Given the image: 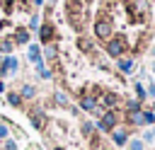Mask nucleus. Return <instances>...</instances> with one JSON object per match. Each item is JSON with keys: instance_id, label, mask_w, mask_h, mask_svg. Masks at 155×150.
<instances>
[{"instance_id": "nucleus-26", "label": "nucleus", "mask_w": 155, "mask_h": 150, "mask_svg": "<svg viewBox=\"0 0 155 150\" xmlns=\"http://www.w3.org/2000/svg\"><path fill=\"white\" fill-rule=\"evenodd\" d=\"M39 27H41V17L34 12V15H29V19H27V29L29 31H39Z\"/></svg>"}, {"instance_id": "nucleus-15", "label": "nucleus", "mask_w": 155, "mask_h": 150, "mask_svg": "<svg viewBox=\"0 0 155 150\" xmlns=\"http://www.w3.org/2000/svg\"><path fill=\"white\" fill-rule=\"evenodd\" d=\"M41 56H44V63H46V60H48V63H56V60L61 58V51H58L56 41H53V44H46V46H41Z\"/></svg>"}, {"instance_id": "nucleus-4", "label": "nucleus", "mask_w": 155, "mask_h": 150, "mask_svg": "<svg viewBox=\"0 0 155 150\" xmlns=\"http://www.w3.org/2000/svg\"><path fill=\"white\" fill-rule=\"evenodd\" d=\"M27 119H29V126H31L34 131H39V133H44V131H46V126H48V114H46V109H44L41 104L29 106Z\"/></svg>"}, {"instance_id": "nucleus-35", "label": "nucleus", "mask_w": 155, "mask_h": 150, "mask_svg": "<svg viewBox=\"0 0 155 150\" xmlns=\"http://www.w3.org/2000/svg\"><path fill=\"white\" fill-rule=\"evenodd\" d=\"M5 92H7V85H5L2 80H0V94H5Z\"/></svg>"}, {"instance_id": "nucleus-1", "label": "nucleus", "mask_w": 155, "mask_h": 150, "mask_svg": "<svg viewBox=\"0 0 155 150\" xmlns=\"http://www.w3.org/2000/svg\"><path fill=\"white\" fill-rule=\"evenodd\" d=\"M65 17L75 31H82L87 19V0H65Z\"/></svg>"}, {"instance_id": "nucleus-19", "label": "nucleus", "mask_w": 155, "mask_h": 150, "mask_svg": "<svg viewBox=\"0 0 155 150\" xmlns=\"http://www.w3.org/2000/svg\"><path fill=\"white\" fill-rule=\"evenodd\" d=\"M34 73H36L39 80H53V77H56L53 68H46V63H36V65H34Z\"/></svg>"}, {"instance_id": "nucleus-29", "label": "nucleus", "mask_w": 155, "mask_h": 150, "mask_svg": "<svg viewBox=\"0 0 155 150\" xmlns=\"http://www.w3.org/2000/svg\"><path fill=\"white\" fill-rule=\"evenodd\" d=\"M143 121H145V128L148 126H155V116H153L150 109H143Z\"/></svg>"}, {"instance_id": "nucleus-14", "label": "nucleus", "mask_w": 155, "mask_h": 150, "mask_svg": "<svg viewBox=\"0 0 155 150\" xmlns=\"http://www.w3.org/2000/svg\"><path fill=\"white\" fill-rule=\"evenodd\" d=\"M78 48H80L82 53L92 56V58H99V53H97V46H94V41H92V39H87V36H80V39H78Z\"/></svg>"}, {"instance_id": "nucleus-10", "label": "nucleus", "mask_w": 155, "mask_h": 150, "mask_svg": "<svg viewBox=\"0 0 155 150\" xmlns=\"http://www.w3.org/2000/svg\"><path fill=\"white\" fill-rule=\"evenodd\" d=\"M39 41H41V46H46V44H53L56 41V27H53V22H41V27H39Z\"/></svg>"}, {"instance_id": "nucleus-33", "label": "nucleus", "mask_w": 155, "mask_h": 150, "mask_svg": "<svg viewBox=\"0 0 155 150\" xmlns=\"http://www.w3.org/2000/svg\"><path fill=\"white\" fill-rule=\"evenodd\" d=\"M0 5H2L5 10H12V7L17 5V0H0Z\"/></svg>"}, {"instance_id": "nucleus-17", "label": "nucleus", "mask_w": 155, "mask_h": 150, "mask_svg": "<svg viewBox=\"0 0 155 150\" xmlns=\"http://www.w3.org/2000/svg\"><path fill=\"white\" fill-rule=\"evenodd\" d=\"M80 133H82V138L92 140V138L97 135V126H94V121H92V119H82V121H80Z\"/></svg>"}, {"instance_id": "nucleus-7", "label": "nucleus", "mask_w": 155, "mask_h": 150, "mask_svg": "<svg viewBox=\"0 0 155 150\" xmlns=\"http://www.w3.org/2000/svg\"><path fill=\"white\" fill-rule=\"evenodd\" d=\"M97 94H99V87H94L92 92H82L80 94V99H78V109L80 111H87V114H92L99 104H97Z\"/></svg>"}, {"instance_id": "nucleus-38", "label": "nucleus", "mask_w": 155, "mask_h": 150, "mask_svg": "<svg viewBox=\"0 0 155 150\" xmlns=\"http://www.w3.org/2000/svg\"><path fill=\"white\" fill-rule=\"evenodd\" d=\"M51 150H65V148H63V145H53Z\"/></svg>"}, {"instance_id": "nucleus-24", "label": "nucleus", "mask_w": 155, "mask_h": 150, "mask_svg": "<svg viewBox=\"0 0 155 150\" xmlns=\"http://www.w3.org/2000/svg\"><path fill=\"white\" fill-rule=\"evenodd\" d=\"M15 51V44H12V39H7V36H0V53L2 56H10Z\"/></svg>"}, {"instance_id": "nucleus-13", "label": "nucleus", "mask_w": 155, "mask_h": 150, "mask_svg": "<svg viewBox=\"0 0 155 150\" xmlns=\"http://www.w3.org/2000/svg\"><path fill=\"white\" fill-rule=\"evenodd\" d=\"M10 39H12L15 46H29V44H31V41H29V29H27V27H17L15 34H12Z\"/></svg>"}, {"instance_id": "nucleus-9", "label": "nucleus", "mask_w": 155, "mask_h": 150, "mask_svg": "<svg viewBox=\"0 0 155 150\" xmlns=\"http://www.w3.org/2000/svg\"><path fill=\"white\" fill-rule=\"evenodd\" d=\"M148 0H128V12H131V17L133 19H138V22H143L145 17H148Z\"/></svg>"}, {"instance_id": "nucleus-21", "label": "nucleus", "mask_w": 155, "mask_h": 150, "mask_svg": "<svg viewBox=\"0 0 155 150\" xmlns=\"http://www.w3.org/2000/svg\"><path fill=\"white\" fill-rule=\"evenodd\" d=\"M121 109H124V114H133V111H140L143 109V102H138L136 97H128V99L121 102Z\"/></svg>"}, {"instance_id": "nucleus-28", "label": "nucleus", "mask_w": 155, "mask_h": 150, "mask_svg": "<svg viewBox=\"0 0 155 150\" xmlns=\"http://www.w3.org/2000/svg\"><path fill=\"white\" fill-rule=\"evenodd\" d=\"M0 148H2V150H19V145H17L15 138H5V140H0Z\"/></svg>"}, {"instance_id": "nucleus-16", "label": "nucleus", "mask_w": 155, "mask_h": 150, "mask_svg": "<svg viewBox=\"0 0 155 150\" xmlns=\"http://www.w3.org/2000/svg\"><path fill=\"white\" fill-rule=\"evenodd\" d=\"M27 60H29L31 65L44 63V56H41V46H39V44H29V46H27Z\"/></svg>"}, {"instance_id": "nucleus-5", "label": "nucleus", "mask_w": 155, "mask_h": 150, "mask_svg": "<svg viewBox=\"0 0 155 150\" xmlns=\"http://www.w3.org/2000/svg\"><path fill=\"white\" fill-rule=\"evenodd\" d=\"M119 121H121V114H119V109H109V111H104L97 121H94V126H97V133H111L116 126H119Z\"/></svg>"}, {"instance_id": "nucleus-31", "label": "nucleus", "mask_w": 155, "mask_h": 150, "mask_svg": "<svg viewBox=\"0 0 155 150\" xmlns=\"http://www.w3.org/2000/svg\"><path fill=\"white\" fill-rule=\"evenodd\" d=\"M10 138V123L7 121H0V140Z\"/></svg>"}, {"instance_id": "nucleus-23", "label": "nucleus", "mask_w": 155, "mask_h": 150, "mask_svg": "<svg viewBox=\"0 0 155 150\" xmlns=\"http://www.w3.org/2000/svg\"><path fill=\"white\" fill-rule=\"evenodd\" d=\"M124 116H126V123H128L131 128L145 126V121H143V109H140V111H133V114H124Z\"/></svg>"}, {"instance_id": "nucleus-8", "label": "nucleus", "mask_w": 155, "mask_h": 150, "mask_svg": "<svg viewBox=\"0 0 155 150\" xmlns=\"http://www.w3.org/2000/svg\"><path fill=\"white\" fill-rule=\"evenodd\" d=\"M0 70H2V77H15V75L19 73V58H17L15 53L2 56V65H0Z\"/></svg>"}, {"instance_id": "nucleus-2", "label": "nucleus", "mask_w": 155, "mask_h": 150, "mask_svg": "<svg viewBox=\"0 0 155 150\" xmlns=\"http://www.w3.org/2000/svg\"><path fill=\"white\" fill-rule=\"evenodd\" d=\"M92 34H94V39H97V41H102V44H104L107 39H111V36H114V22L102 12V15L94 19V24H92Z\"/></svg>"}, {"instance_id": "nucleus-18", "label": "nucleus", "mask_w": 155, "mask_h": 150, "mask_svg": "<svg viewBox=\"0 0 155 150\" xmlns=\"http://www.w3.org/2000/svg\"><path fill=\"white\" fill-rule=\"evenodd\" d=\"M51 104H53V106H61V109H68V106H70V97H68V92L56 90L53 97H51Z\"/></svg>"}, {"instance_id": "nucleus-36", "label": "nucleus", "mask_w": 155, "mask_h": 150, "mask_svg": "<svg viewBox=\"0 0 155 150\" xmlns=\"http://www.w3.org/2000/svg\"><path fill=\"white\" fill-rule=\"evenodd\" d=\"M29 150H41V145H36V143H29Z\"/></svg>"}, {"instance_id": "nucleus-40", "label": "nucleus", "mask_w": 155, "mask_h": 150, "mask_svg": "<svg viewBox=\"0 0 155 150\" xmlns=\"http://www.w3.org/2000/svg\"><path fill=\"white\" fill-rule=\"evenodd\" d=\"M150 111H153V116H155V104H153V109H150Z\"/></svg>"}, {"instance_id": "nucleus-6", "label": "nucleus", "mask_w": 155, "mask_h": 150, "mask_svg": "<svg viewBox=\"0 0 155 150\" xmlns=\"http://www.w3.org/2000/svg\"><path fill=\"white\" fill-rule=\"evenodd\" d=\"M121 102H124V99H121L116 92H111V90H99V94H97V104H99L104 111H109V109H119Z\"/></svg>"}, {"instance_id": "nucleus-39", "label": "nucleus", "mask_w": 155, "mask_h": 150, "mask_svg": "<svg viewBox=\"0 0 155 150\" xmlns=\"http://www.w3.org/2000/svg\"><path fill=\"white\" fill-rule=\"evenodd\" d=\"M150 70H153V73H155V58H153V63H150Z\"/></svg>"}, {"instance_id": "nucleus-32", "label": "nucleus", "mask_w": 155, "mask_h": 150, "mask_svg": "<svg viewBox=\"0 0 155 150\" xmlns=\"http://www.w3.org/2000/svg\"><path fill=\"white\" fill-rule=\"evenodd\" d=\"M68 114H70V116H75V119H78V116H80V114H82V111H80V109H78V104H70V106H68Z\"/></svg>"}, {"instance_id": "nucleus-25", "label": "nucleus", "mask_w": 155, "mask_h": 150, "mask_svg": "<svg viewBox=\"0 0 155 150\" xmlns=\"http://www.w3.org/2000/svg\"><path fill=\"white\" fill-rule=\"evenodd\" d=\"M126 150H145V143L140 140V135H131L126 143Z\"/></svg>"}, {"instance_id": "nucleus-27", "label": "nucleus", "mask_w": 155, "mask_h": 150, "mask_svg": "<svg viewBox=\"0 0 155 150\" xmlns=\"http://www.w3.org/2000/svg\"><path fill=\"white\" fill-rule=\"evenodd\" d=\"M133 92H136V99H138V102H145V99H148V97H145V85H143L140 80L133 82Z\"/></svg>"}, {"instance_id": "nucleus-41", "label": "nucleus", "mask_w": 155, "mask_h": 150, "mask_svg": "<svg viewBox=\"0 0 155 150\" xmlns=\"http://www.w3.org/2000/svg\"><path fill=\"white\" fill-rule=\"evenodd\" d=\"M0 65H2V53H0Z\"/></svg>"}, {"instance_id": "nucleus-12", "label": "nucleus", "mask_w": 155, "mask_h": 150, "mask_svg": "<svg viewBox=\"0 0 155 150\" xmlns=\"http://www.w3.org/2000/svg\"><path fill=\"white\" fill-rule=\"evenodd\" d=\"M116 70H119L121 75H131V73L136 70V60H133L131 56H121V58H116Z\"/></svg>"}, {"instance_id": "nucleus-22", "label": "nucleus", "mask_w": 155, "mask_h": 150, "mask_svg": "<svg viewBox=\"0 0 155 150\" xmlns=\"http://www.w3.org/2000/svg\"><path fill=\"white\" fill-rule=\"evenodd\" d=\"M5 102H7L12 109H22V106H24V99L19 97V92H12V90L5 92Z\"/></svg>"}, {"instance_id": "nucleus-37", "label": "nucleus", "mask_w": 155, "mask_h": 150, "mask_svg": "<svg viewBox=\"0 0 155 150\" xmlns=\"http://www.w3.org/2000/svg\"><path fill=\"white\" fill-rule=\"evenodd\" d=\"M148 53H150V56L155 58V46H150V48H148Z\"/></svg>"}, {"instance_id": "nucleus-3", "label": "nucleus", "mask_w": 155, "mask_h": 150, "mask_svg": "<svg viewBox=\"0 0 155 150\" xmlns=\"http://www.w3.org/2000/svg\"><path fill=\"white\" fill-rule=\"evenodd\" d=\"M126 48H128V39H126L124 34H114L111 39L104 41V53H107L109 58H121V56H126Z\"/></svg>"}, {"instance_id": "nucleus-11", "label": "nucleus", "mask_w": 155, "mask_h": 150, "mask_svg": "<svg viewBox=\"0 0 155 150\" xmlns=\"http://www.w3.org/2000/svg\"><path fill=\"white\" fill-rule=\"evenodd\" d=\"M109 138H111V143H114L116 148H126V143H128V138H131V128H128V126H116V128L109 133Z\"/></svg>"}, {"instance_id": "nucleus-20", "label": "nucleus", "mask_w": 155, "mask_h": 150, "mask_svg": "<svg viewBox=\"0 0 155 150\" xmlns=\"http://www.w3.org/2000/svg\"><path fill=\"white\" fill-rule=\"evenodd\" d=\"M36 94H39V92H36V87H34L31 82H24V85L19 87V97H22L24 102H34Z\"/></svg>"}, {"instance_id": "nucleus-30", "label": "nucleus", "mask_w": 155, "mask_h": 150, "mask_svg": "<svg viewBox=\"0 0 155 150\" xmlns=\"http://www.w3.org/2000/svg\"><path fill=\"white\" fill-rule=\"evenodd\" d=\"M145 97L148 99H155V82L153 80H145Z\"/></svg>"}, {"instance_id": "nucleus-34", "label": "nucleus", "mask_w": 155, "mask_h": 150, "mask_svg": "<svg viewBox=\"0 0 155 150\" xmlns=\"http://www.w3.org/2000/svg\"><path fill=\"white\" fill-rule=\"evenodd\" d=\"M31 7H44V0H31Z\"/></svg>"}]
</instances>
